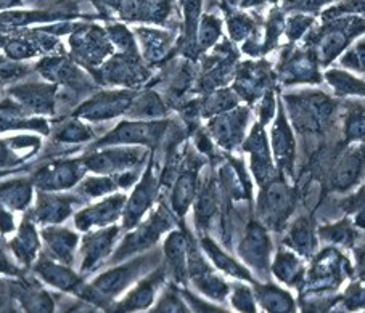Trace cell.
Instances as JSON below:
<instances>
[{
  "label": "cell",
  "mask_w": 365,
  "mask_h": 313,
  "mask_svg": "<svg viewBox=\"0 0 365 313\" xmlns=\"http://www.w3.org/2000/svg\"><path fill=\"white\" fill-rule=\"evenodd\" d=\"M365 33V16L349 15L330 18L317 42V56L322 63H330L349 46L354 37Z\"/></svg>",
  "instance_id": "obj_1"
},
{
  "label": "cell",
  "mask_w": 365,
  "mask_h": 313,
  "mask_svg": "<svg viewBox=\"0 0 365 313\" xmlns=\"http://www.w3.org/2000/svg\"><path fill=\"white\" fill-rule=\"evenodd\" d=\"M333 111V103L329 98L316 93V95L299 97L292 102V116L294 124L303 130L316 132L329 121Z\"/></svg>",
  "instance_id": "obj_2"
},
{
  "label": "cell",
  "mask_w": 365,
  "mask_h": 313,
  "mask_svg": "<svg viewBox=\"0 0 365 313\" xmlns=\"http://www.w3.org/2000/svg\"><path fill=\"white\" fill-rule=\"evenodd\" d=\"M261 201V212L264 222L270 225V227L279 228L282 223H285L288 216L292 214L294 196L285 181L274 180L272 184L266 188Z\"/></svg>",
  "instance_id": "obj_3"
},
{
  "label": "cell",
  "mask_w": 365,
  "mask_h": 313,
  "mask_svg": "<svg viewBox=\"0 0 365 313\" xmlns=\"http://www.w3.org/2000/svg\"><path fill=\"white\" fill-rule=\"evenodd\" d=\"M242 258L248 262L251 267L264 273L269 265V254H270V241L262 227L257 223L250 225L247 236L242 241L240 246Z\"/></svg>",
  "instance_id": "obj_4"
},
{
  "label": "cell",
  "mask_w": 365,
  "mask_h": 313,
  "mask_svg": "<svg viewBox=\"0 0 365 313\" xmlns=\"http://www.w3.org/2000/svg\"><path fill=\"white\" fill-rule=\"evenodd\" d=\"M272 147H274V154H275L277 162H279V166L285 169L287 172H292L294 143H293V135L289 132V127L282 112L279 119H277L272 130Z\"/></svg>",
  "instance_id": "obj_5"
},
{
  "label": "cell",
  "mask_w": 365,
  "mask_h": 313,
  "mask_svg": "<svg viewBox=\"0 0 365 313\" xmlns=\"http://www.w3.org/2000/svg\"><path fill=\"white\" fill-rule=\"evenodd\" d=\"M365 162V154L359 149H354V152H348L341 159H339L338 166L333 172V186L336 190H348L349 186H352L357 181L359 175L362 172Z\"/></svg>",
  "instance_id": "obj_6"
},
{
  "label": "cell",
  "mask_w": 365,
  "mask_h": 313,
  "mask_svg": "<svg viewBox=\"0 0 365 313\" xmlns=\"http://www.w3.org/2000/svg\"><path fill=\"white\" fill-rule=\"evenodd\" d=\"M247 149L253 154V171L256 174V177L261 181L267 180L270 177V174H272V164H270L269 158L266 135H264L259 125H256L253 134H251Z\"/></svg>",
  "instance_id": "obj_7"
},
{
  "label": "cell",
  "mask_w": 365,
  "mask_h": 313,
  "mask_svg": "<svg viewBox=\"0 0 365 313\" xmlns=\"http://www.w3.org/2000/svg\"><path fill=\"white\" fill-rule=\"evenodd\" d=\"M163 129H165V124H124L116 130V134L108 137V142H155L163 132Z\"/></svg>",
  "instance_id": "obj_8"
},
{
  "label": "cell",
  "mask_w": 365,
  "mask_h": 313,
  "mask_svg": "<svg viewBox=\"0 0 365 313\" xmlns=\"http://www.w3.org/2000/svg\"><path fill=\"white\" fill-rule=\"evenodd\" d=\"M274 275L283 283L288 285H298L301 280H303V262H301L297 255L292 253H287V250H280L277 254L275 262H274Z\"/></svg>",
  "instance_id": "obj_9"
},
{
  "label": "cell",
  "mask_w": 365,
  "mask_h": 313,
  "mask_svg": "<svg viewBox=\"0 0 365 313\" xmlns=\"http://www.w3.org/2000/svg\"><path fill=\"white\" fill-rule=\"evenodd\" d=\"M152 175H147V179L143 180V184L137 188V191L132 196L129 208H128V214H125V225H134L137 222V218L140 217L145 209L148 208L150 203H152L153 193H155V184H153Z\"/></svg>",
  "instance_id": "obj_10"
},
{
  "label": "cell",
  "mask_w": 365,
  "mask_h": 313,
  "mask_svg": "<svg viewBox=\"0 0 365 313\" xmlns=\"http://www.w3.org/2000/svg\"><path fill=\"white\" fill-rule=\"evenodd\" d=\"M257 299L269 312H293L294 304L292 296L275 286H257Z\"/></svg>",
  "instance_id": "obj_11"
},
{
  "label": "cell",
  "mask_w": 365,
  "mask_h": 313,
  "mask_svg": "<svg viewBox=\"0 0 365 313\" xmlns=\"http://www.w3.org/2000/svg\"><path fill=\"white\" fill-rule=\"evenodd\" d=\"M142 264L143 262L138 260V262H135V264H130L124 268H119V270L103 275V277L97 281V287L100 291L106 292V294L118 292L119 290H123V287L128 285L132 278L135 277L137 272L140 270Z\"/></svg>",
  "instance_id": "obj_12"
},
{
  "label": "cell",
  "mask_w": 365,
  "mask_h": 313,
  "mask_svg": "<svg viewBox=\"0 0 365 313\" xmlns=\"http://www.w3.org/2000/svg\"><path fill=\"white\" fill-rule=\"evenodd\" d=\"M327 79L335 87V90L343 95H365V83L352 78L348 73L330 71L327 73Z\"/></svg>",
  "instance_id": "obj_13"
},
{
  "label": "cell",
  "mask_w": 365,
  "mask_h": 313,
  "mask_svg": "<svg viewBox=\"0 0 365 313\" xmlns=\"http://www.w3.org/2000/svg\"><path fill=\"white\" fill-rule=\"evenodd\" d=\"M161 275H156L137 287V290L130 294V297L123 304L124 309H142V307H147L152 304L156 286L160 285Z\"/></svg>",
  "instance_id": "obj_14"
},
{
  "label": "cell",
  "mask_w": 365,
  "mask_h": 313,
  "mask_svg": "<svg viewBox=\"0 0 365 313\" xmlns=\"http://www.w3.org/2000/svg\"><path fill=\"white\" fill-rule=\"evenodd\" d=\"M289 243L293 248H297L301 254H311L314 248V236L309 222L306 218H299V221L293 225L292 231H289Z\"/></svg>",
  "instance_id": "obj_15"
},
{
  "label": "cell",
  "mask_w": 365,
  "mask_h": 313,
  "mask_svg": "<svg viewBox=\"0 0 365 313\" xmlns=\"http://www.w3.org/2000/svg\"><path fill=\"white\" fill-rule=\"evenodd\" d=\"M203 246L207 250V254H210L211 258H212L214 264H216L219 268H221V270H224L225 273L234 275V277H238V278L251 280V277L247 273V270H245V268H242L240 265L237 264V262H234L230 258H227V255L222 254L221 250H219L216 246H214L211 241H203Z\"/></svg>",
  "instance_id": "obj_16"
},
{
  "label": "cell",
  "mask_w": 365,
  "mask_h": 313,
  "mask_svg": "<svg viewBox=\"0 0 365 313\" xmlns=\"http://www.w3.org/2000/svg\"><path fill=\"white\" fill-rule=\"evenodd\" d=\"M185 250H187V246H185L184 236L179 233H173L171 238H169L166 243V254H168L169 262H171V265L178 275L184 273Z\"/></svg>",
  "instance_id": "obj_17"
},
{
  "label": "cell",
  "mask_w": 365,
  "mask_h": 313,
  "mask_svg": "<svg viewBox=\"0 0 365 313\" xmlns=\"http://www.w3.org/2000/svg\"><path fill=\"white\" fill-rule=\"evenodd\" d=\"M195 193V177L192 174H185L184 177H180L178 186H175L174 193V208L178 209L180 214L185 212L187 206L190 204Z\"/></svg>",
  "instance_id": "obj_18"
},
{
  "label": "cell",
  "mask_w": 365,
  "mask_h": 313,
  "mask_svg": "<svg viewBox=\"0 0 365 313\" xmlns=\"http://www.w3.org/2000/svg\"><path fill=\"white\" fill-rule=\"evenodd\" d=\"M346 135L349 140H365V106L356 105L346 121Z\"/></svg>",
  "instance_id": "obj_19"
},
{
  "label": "cell",
  "mask_w": 365,
  "mask_h": 313,
  "mask_svg": "<svg viewBox=\"0 0 365 313\" xmlns=\"http://www.w3.org/2000/svg\"><path fill=\"white\" fill-rule=\"evenodd\" d=\"M341 63L346 68H351V70L365 73V39L359 41L356 46L343 56Z\"/></svg>",
  "instance_id": "obj_20"
},
{
  "label": "cell",
  "mask_w": 365,
  "mask_h": 313,
  "mask_svg": "<svg viewBox=\"0 0 365 313\" xmlns=\"http://www.w3.org/2000/svg\"><path fill=\"white\" fill-rule=\"evenodd\" d=\"M41 273L46 277L48 281H52V283H55L56 286H63V287H69L73 283H74V278L73 275L63 270V268L60 267H55V265H42L41 267Z\"/></svg>",
  "instance_id": "obj_21"
},
{
  "label": "cell",
  "mask_w": 365,
  "mask_h": 313,
  "mask_svg": "<svg viewBox=\"0 0 365 313\" xmlns=\"http://www.w3.org/2000/svg\"><path fill=\"white\" fill-rule=\"evenodd\" d=\"M314 18L306 15H294L287 23V34L289 39H299L304 34V31L311 26Z\"/></svg>",
  "instance_id": "obj_22"
},
{
  "label": "cell",
  "mask_w": 365,
  "mask_h": 313,
  "mask_svg": "<svg viewBox=\"0 0 365 313\" xmlns=\"http://www.w3.org/2000/svg\"><path fill=\"white\" fill-rule=\"evenodd\" d=\"M217 36H219V21L212 16H206L200 31V41L203 43V47L211 46V43L216 41Z\"/></svg>",
  "instance_id": "obj_23"
},
{
  "label": "cell",
  "mask_w": 365,
  "mask_h": 313,
  "mask_svg": "<svg viewBox=\"0 0 365 313\" xmlns=\"http://www.w3.org/2000/svg\"><path fill=\"white\" fill-rule=\"evenodd\" d=\"M234 305L242 312H255V304H253V296H251L250 290L247 287H237L235 296H234Z\"/></svg>",
  "instance_id": "obj_24"
},
{
  "label": "cell",
  "mask_w": 365,
  "mask_h": 313,
  "mask_svg": "<svg viewBox=\"0 0 365 313\" xmlns=\"http://www.w3.org/2000/svg\"><path fill=\"white\" fill-rule=\"evenodd\" d=\"M327 238H330V240L336 241V243H341V244H349L352 240V230L348 227L346 223H339L336 227L329 228L327 230V233H324Z\"/></svg>",
  "instance_id": "obj_25"
},
{
  "label": "cell",
  "mask_w": 365,
  "mask_h": 313,
  "mask_svg": "<svg viewBox=\"0 0 365 313\" xmlns=\"http://www.w3.org/2000/svg\"><path fill=\"white\" fill-rule=\"evenodd\" d=\"M251 31V21L245 16H238L234 21H230V33L235 39H242Z\"/></svg>",
  "instance_id": "obj_26"
},
{
  "label": "cell",
  "mask_w": 365,
  "mask_h": 313,
  "mask_svg": "<svg viewBox=\"0 0 365 313\" xmlns=\"http://www.w3.org/2000/svg\"><path fill=\"white\" fill-rule=\"evenodd\" d=\"M357 225H361V227L365 228V199L361 204V209H359V214H357V221H356Z\"/></svg>",
  "instance_id": "obj_27"
},
{
  "label": "cell",
  "mask_w": 365,
  "mask_h": 313,
  "mask_svg": "<svg viewBox=\"0 0 365 313\" xmlns=\"http://www.w3.org/2000/svg\"><path fill=\"white\" fill-rule=\"evenodd\" d=\"M359 272H361L362 278L365 280V249L359 254Z\"/></svg>",
  "instance_id": "obj_28"
}]
</instances>
